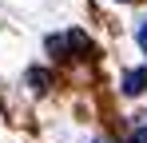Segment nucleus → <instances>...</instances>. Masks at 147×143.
I'll use <instances>...</instances> for the list:
<instances>
[{"mask_svg":"<svg viewBox=\"0 0 147 143\" xmlns=\"http://www.w3.org/2000/svg\"><path fill=\"white\" fill-rule=\"evenodd\" d=\"M139 48L147 52V20H143V28H139Z\"/></svg>","mask_w":147,"mask_h":143,"instance_id":"7ed1b4c3","label":"nucleus"},{"mask_svg":"<svg viewBox=\"0 0 147 143\" xmlns=\"http://www.w3.org/2000/svg\"><path fill=\"white\" fill-rule=\"evenodd\" d=\"M28 80L36 84V92H48V88H52V76H48V72H40V68H32V72H28Z\"/></svg>","mask_w":147,"mask_h":143,"instance_id":"f03ea898","label":"nucleus"},{"mask_svg":"<svg viewBox=\"0 0 147 143\" xmlns=\"http://www.w3.org/2000/svg\"><path fill=\"white\" fill-rule=\"evenodd\" d=\"M143 88H147V68H135V72L123 76V92H127V95H139Z\"/></svg>","mask_w":147,"mask_h":143,"instance_id":"f257e3e1","label":"nucleus"}]
</instances>
